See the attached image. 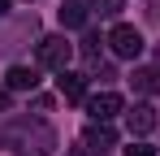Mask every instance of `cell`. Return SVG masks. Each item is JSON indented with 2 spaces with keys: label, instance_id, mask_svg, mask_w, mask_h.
Wrapping results in <instances>:
<instances>
[{
  "label": "cell",
  "instance_id": "cell-1",
  "mask_svg": "<svg viewBox=\"0 0 160 156\" xmlns=\"http://www.w3.org/2000/svg\"><path fill=\"white\" fill-rule=\"evenodd\" d=\"M0 143L13 148L18 156H48L56 148V130L43 126V122H30V117H18L0 130Z\"/></svg>",
  "mask_w": 160,
  "mask_h": 156
},
{
  "label": "cell",
  "instance_id": "cell-2",
  "mask_svg": "<svg viewBox=\"0 0 160 156\" xmlns=\"http://www.w3.org/2000/svg\"><path fill=\"white\" fill-rule=\"evenodd\" d=\"M35 56H39V65L43 70H69V56H74V44L65 39V35H43L39 44H35Z\"/></svg>",
  "mask_w": 160,
  "mask_h": 156
},
{
  "label": "cell",
  "instance_id": "cell-3",
  "mask_svg": "<svg viewBox=\"0 0 160 156\" xmlns=\"http://www.w3.org/2000/svg\"><path fill=\"white\" fill-rule=\"evenodd\" d=\"M108 48H112V56H121V61H134V56L143 52V35H138L130 22H117L108 30Z\"/></svg>",
  "mask_w": 160,
  "mask_h": 156
},
{
  "label": "cell",
  "instance_id": "cell-4",
  "mask_svg": "<svg viewBox=\"0 0 160 156\" xmlns=\"http://www.w3.org/2000/svg\"><path fill=\"white\" fill-rule=\"evenodd\" d=\"M87 113H91V122H112L121 113V96L117 91H100V96L87 100Z\"/></svg>",
  "mask_w": 160,
  "mask_h": 156
},
{
  "label": "cell",
  "instance_id": "cell-5",
  "mask_svg": "<svg viewBox=\"0 0 160 156\" xmlns=\"http://www.w3.org/2000/svg\"><path fill=\"white\" fill-rule=\"evenodd\" d=\"M112 143H117V134H112V130H108L104 122H100V126H91L87 134H82V148H87L91 156H104L108 148H112Z\"/></svg>",
  "mask_w": 160,
  "mask_h": 156
},
{
  "label": "cell",
  "instance_id": "cell-6",
  "mask_svg": "<svg viewBox=\"0 0 160 156\" xmlns=\"http://www.w3.org/2000/svg\"><path fill=\"white\" fill-rule=\"evenodd\" d=\"M126 122H130V134L143 139V134H152V130H156V108H152V104H138V108H130V117H126Z\"/></svg>",
  "mask_w": 160,
  "mask_h": 156
},
{
  "label": "cell",
  "instance_id": "cell-7",
  "mask_svg": "<svg viewBox=\"0 0 160 156\" xmlns=\"http://www.w3.org/2000/svg\"><path fill=\"white\" fill-rule=\"evenodd\" d=\"M56 13H61V26L65 30H74V26H87V13L91 9H87V0H61Z\"/></svg>",
  "mask_w": 160,
  "mask_h": 156
},
{
  "label": "cell",
  "instance_id": "cell-8",
  "mask_svg": "<svg viewBox=\"0 0 160 156\" xmlns=\"http://www.w3.org/2000/svg\"><path fill=\"white\" fill-rule=\"evenodd\" d=\"M56 82H61V96H65V100H87V78H82V74L61 70V78H56Z\"/></svg>",
  "mask_w": 160,
  "mask_h": 156
},
{
  "label": "cell",
  "instance_id": "cell-9",
  "mask_svg": "<svg viewBox=\"0 0 160 156\" xmlns=\"http://www.w3.org/2000/svg\"><path fill=\"white\" fill-rule=\"evenodd\" d=\"M4 87H9V91H35L39 78H35V70H26V65H13V70L4 74Z\"/></svg>",
  "mask_w": 160,
  "mask_h": 156
},
{
  "label": "cell",
  "instance_id": "cell-10",
  "mask_svg": "<svg viewBox=\"0 0 160 156\" xmlns=\"http://www.w3.org/2000/svg\"><path fill=\"white\" fill-rule=\"evenodd\" d=\"M130 82H134V91H143V96H156V91H160V70H156V65H143V70H134V78H130Z\"/></svg>",
  "mask_w": 160,
  "mask_h": 156
},
{
  "label": "cell",
  "instance_id": "cell-11",
  "mask_svg": "<svg viewBox=\"0 0 160 156\" xmlns=\"http://www.w3.org/2000/svg\"><path fill=\"white\" fill-rule=\"evenodd\" d=\"M87 4H91L100 18H117V13L126 9V0H87Z\"/></svg>",
  "mask_w": 160,
  "mask_h": 156
},
{
  "label": "cell",
  "instance_id": "cell-12",
  "mask_svg": "<svg viewBox=\"0 0 160 156\" xmlns=\"http://www.w3.org/2000/svg\"><path fill=\"white\" fill-rule=\"evenodd\" d=\"M126 156H156V148H147V143H130Z\"/></svg>",
  "mask_w": 160,
  "mask_h": 156
},
{
  "label": "cell",
  "instance_id": "cell-13",
  "mask_svg": "<svg viewBox=\"0 0 160 156\" xmlns=\"http://www.w3.org/2000/svg\"><path fill=\"white\" fill-rule=\"evenodd\" d=\"M0 113H9V87L0 91Z\"/></svg>",
  "mask_w": 160,
  "mask_h": 156
},
{
  "label": "cell",
  "instance_id": "cell-14",
  "mask_svg": "<svg viewBox=\"0 0 160 156\" xmlns=\"http://www.w3.org/2000/svg\"><path fill=\"white\" fill-rule=\"evenodd\" d=\"M4 13H9V0H0V18H4Z\"/></svg>",
  "mask_w": 160,
  "mask_h": 156
}]
</instances>
